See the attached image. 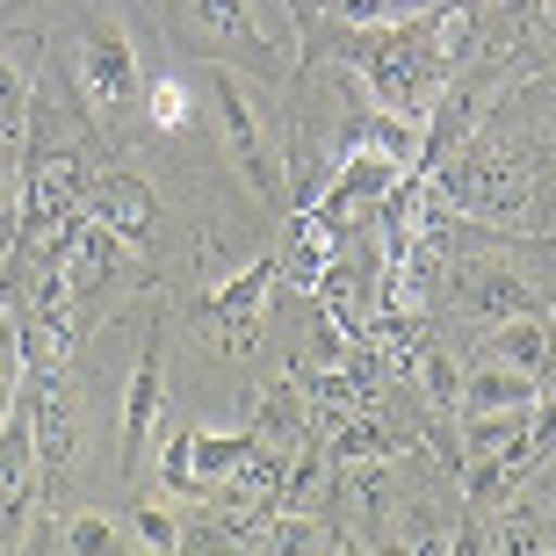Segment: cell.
Masks as SVG:
<instances>
[{
	"label": "cell",
	"instance_id": "484cf974",
	"mask_svg": "<svg viewBox=\"0 0 556 556\" xmlns=\"http://www.w3.org/2000/svg\"><path fill=\"white\" fill-rule=\"evenodd\" d=\"M528 477H535V484H542V498H556V441H549V448H542V463H535V470H528Z\"/></svg>",
	"mask_w": 556,
	"mask_h": 556
},
{
	"label": "cell",
	"instance_id": "ba28073f",
	"mask_svg": "<svg viewBox=\"0 0 556 556\" xmlns=\"http://www.w3.org/2000/svg\"><path fill=\"white\" fill-rule=\"evenodd\" d=\"M160 427H166V362H160V340H152L124 383V463H144Z\"/></svg>",
	"mask_w": 556,
	"mask_h": 556
},
{
	"label": "cell",
	"instance_id": "3957f363",
	"mask_svg": "<svg viewBox=\"0 0 556 556\" xmlns=\"http://www.w3.org/2000/svg\"><path fill=\"white\" fill-rule=\"evenodd\" d=\"M203 80H210V109H217V130H225V152H231V174L261 195L268 210H282L289 217V181H282V152H275L268 124H261V109H253L247 80L231 73V65L210 59L203 65Z\"/></svg>",
	"mask_w": 556,
	"mask_h": 556
},
{
	"label": "cell",
	"instance_id": "8992f818",
	"mask_svg": "<svg viewBox=\"0 0 556 556\" xmlns=\"http://www.w3.org/2000/svg\"><path fill=\"white\" fill-rule=\"evenodd\" d=\"M80 217H94L102 231H116L124 247H144L152 239V225H160V195H152V181L144 174H87L80 181Z\"/></svg>",
	"mask_w": 556,
	"mask_h": 556
},
{
	"label": "cell",
	"instance_id": "9a60e30c",
	"mask_svg": "<svg viewBox=\"0 0 556 556\" xmlns=\"http://www.w3.org/2000/svg\"><path fill=\"white\" fill-rule=\"evenodd\" d=\"M275 275H282V261L275 253H253L239 275H225V282L203 296V311L210 318H247V311H268V289H275Z\"/></svg>",
	"mask_w": 556,
	"mask_h": 556
},
{
	"label": "cell",
	"instance_id": "8fae6325",
	"mask_svg": "<svg viewBox=\"0 0 556 556\" xmlns=\"http://www.w3.org/2000/svg\"><path fill=\"white\" fill-rule=\"evenodd\" d=\"M253 441H261V448H282V455H296L311 441V397L296 391V376H282V383H268V391H261Z\"/></svg>",
	"mask_w": 556,
	"mask_h": 556
},
{
	"label": "cell",
	"instance_id": "5b68a950",
	"mask_svg": "<svg viewBox=\"0 0 556 556\" xmlns=\"http://www.w3.org/2000/svg\"><path fill=\"white\" fill-rule=\"evenodd\" d=\"M22 413H29V441H37V470L59 492V477L80 463V397L59 369H29L22 376Z\"/></svg>",
	"mask_w": 556,
	"mask_h": 556
},
{
	"label": "cell",
	"instance_id": "44dd1931",
	"mask_svg": "<svg viewBox=\"0 0 556 556\" xmlns=\"http://www.w3.org/2000/svg\"><path fill=\"white\" fill-rule=\"evenodd\" d=\"M144 116H152L160 130H188V116H195V94H188V80H174V73L144 80Z\"/></svg>",
	"mask_w": 556,
	"mask_h": 556
},
{
	"label": "cell",
	"instance_id": "52a82bcc",
	"mask_svg": "<svg viewBox=\"0 0 556 556\" xmlns=\"http://www.w3.org/2000/svg\"><path fill=\"white\" fill-rule=\"evenodd\" d=\"M37 441H29V413H8V427H0V549H15L22 535H29V514H37Z\"/></svg>",
	"mask_w": 556,
	"mask_h": 556
},
{
	"label": "cell",
	"instance_id": "7c38bea8",
	"mask_svg": "<svg viewBox=\"0 0 556 556\" xmlns=\"http://www.w3.org/2000/svg\"><path fill=\"white\" fill-rule=\"evenodd\" d=\"M528 304H535V289H528V275H520V268H506V261L470 268V296H463V311H470V318L506 326V318H520Z\"/></svg>",
	"mask_w": 556,
	"mask_h": 556
},
{
	"label": "cell",
	"instance_id": "6da1fadb",
	"mask_svg": "<svg viewBox=\"0 0 556 556\" xmlns=\"http://www.w3.org/2000/svg\"><path fill=\"white\" fill-rule=\"evenodd\" d=\"M65 80H73V102L87 109V124H130V116H144V59L138 43L124 37V22L116 15H80L73 29H65Z\"/></svg>",
	"mask_w": 556,
	"mask_h": 556
},
{
	"label": "cell",
	"instance_id": "9c48e42d",
	"mask_svg": "<svg viewBox=\"0 0 556 556\" xmlns=\"http://www.w3.org/2000/svg\"><path fill=\"white\" fill-rule=\"evenodd\" d=\"M484 362H506V369L535 376L542 391L556 383V326L542 318V311H520V318H506V326H492V354Z\"/></svg>",
	"mask_w": 556,
	"mask_h": 556
},
{
	"label": "cell",
	"instance_id": "ac0fdd59",
	"mask_svg": "<svg viewBox=\"0 0 556 556\" xmlns=\"http://www.w3.org/2000/svg\"><path fill=\"white\" fill-rule=\"evenodd\" d=\"M59 556H130V528L109 514H65Z\"/></svg>",
	"mask_w": 556,
	"mask_h": 556
},
{
	"label": "cell",
	"instance_id": "277c9868",
	"mask_svg": "<svg viewBox=\"0 0 556 556\" xmlns=\"http://www.w3.org/2000/svg\"><path fill=\"white\" fill-rule=\"evenodd\" d=\"M80 181L87 166L65 144H29V160H22V247L37 261H51L59 231L80 217Z\"/></svg>",
	"mask_w": 556,
	"mask_h": 556
},
{
	"label": "cell",
	"instance_id": "d6986e66",
	"mask_svg": "<svg viewBox=\"0 0 556 556\" xmlns=\"http://www.w3.org/2000/svg\"><path fill=\"white\" fill-rule=\"evenodd\" d=\"M332 535L318 514H268V535H261V556H326Z\"/></svg>",
	"mask_w": 556,
	"mask_h": 556
},
{
	"label": "cell",
	"instance_id": "d4e9b609",
	"mask_svg": "<svg viewBox=\"0 0 556 556\" xmlns=\"http://www.w3.org/2000/svg\"><path fill=\"white\" fill-rule=\"evenodd\" d=\"M332 15L348 22V29H376V22H397L391 0H332Z\"/></svg>",
	"mask_w": 556,
	"mask_h": 556
},
{
	"label": "cell",
	"instance_id": "7a4b0ae2",
	"mask_svg": "<svg viewBox=\"0 0 556 556\" xmlns=\"http://www.w3.org/2000/svg\"><path fill=\"white\" fill-rule=\"evenodd\" d=\"M188 37L217 51V65H261L282 73V59H296V29L275 15V0H181Z\"/></svg>",
	"mask_w": 556,
	"mask_h": 556
},
{
	"label": "cell",
	"instance_id": "603a6c76",
	"mask_svg": "<svg viewBox=\"0 0 556 556\" xmlns=\"http://www.w3.org/2000/svg\"><path fill=\"white\" fill-rule=\"evenodd\" d=\"M419 383H427V405H433V413H455V397H463V376H455L448 348H419Z\"/></svg>",
	"mask_w": 556,
	"mask_h": 556
},
{
	"label": "cell",
	"instance_id": "cb8c5ba5",
	"mask_svg": "<svg viewBox=\"0 0 556 556\" xmlns=\"http://www.w3.org/2000/svg\"><path fill=\"white\" fill-rule=\"evenodd\" d=\"M124 528H130V535H138L152 556H174V549H181V520L166 514V506H138V514H130Z\"/></svg>",
	"mask_w": 556,
	"mask_h": 556
},
{
	"label": "cell",
	"instance_id": "e0dca14e",
	"mask_svg": "<svg viewBox=\"0 0 556 556\" xmlns=\"http://www.w3.org/2000/svg\"><path fill=\"white\" fill-rule=\"evenodd\" d=\"M37 43H0V130L29 124V102H37Z\"/></svg>",
	"mask_w": 556,
	"mask_h": 556
},
{
	"label": "cell",
	"instance_id": "4fadbf2b",
	"mask_svg": "<svg viewBox=\"0 0 556 556\" xmlns=\"http://www.w3.org/2000/svg\"><path fill=\"white\" fill-rule=\"evenodd\" d=\"M261 455V441H253V427L247 433H210V427H188V470H195V484L203 492H217L225 477H239Z\"/></svg>",
	"mask_w": 556,
	"mask_h": 556
},
{
	"label": "cell",
	"instance_id": "4316f807",
	"mask_svg": "<svg viewBox=\"0 0 556 556\" xmlns=\"http://www.w3.org/2000/svg\"><path fill=\"white\" fill-rule=\"evenodd\" d=\"M542 43L556 51V0H542Z\"/></svg>",
	"mask_w": 556,
	"mask_h": 556
},
{
	"label": "cell",
	"instance_id": "7402d4cb",
	"mask_svg": "<svg viewBox=\"0 0 556 556\" xmlns=\"http://www.w3.org/2000/svg\"><path fill=\"white\" fill-rule=\"evenodd\" d=\"M22 376H29V362H22V332H15V311H8L0 318V427L22 405Z\"/></svg>",
	"mask_w": 556,
	"mask_h": 556
},
{
	"label": "cell",
	"instance_id": "ffe728a7",
	"mask_svg": "<svg viewBox=\"0 0 556 556\" xmlns=\"http://www.w3.org/2000/svg\"><path fill=\"white\" fill-rule=\"evenodd\" d=\"M22 160H29V124L0 130V231L22 217Z\"/></svg>",
	"mask_w": 556,
	"mask_h": 556
},
{
	"label": "cell",
	"instance_id": "5bb4252c",
	"mask_svg": "<svg viewBox=\"0 0 556 556\" xmlns=\"http://www.w3.org/2000/svg\"><path fill=\"white\" fill-rule=\"evenodd\" d=\"M332 253H340V239H332L311 210H289V247L275 253V261L289 268V289H318V275H326Z\"/></svg>",
	"mask_w": 556,
	"mask_h": 556
},
{
	"label": "cell",
	"instance_id": "2e32d148",
	"mask_svg": "<svg viewBox=\"0 0 556 556\" xmlns=\"http://www.w3.org/2000/svg\"><path fill=\"white\" fill-rule=\"evenodd\" d=\"M528 419H535V413H463V441H455V455H463V463H492V455H506V448L528 441Z\"/></svg>",
	"mask_w": 556,
	"mask_h": 556
},
{
	"label": "cell",
	"instance_id": "30bf717a",
	"mask_svg": "<svg viewBox=\"0 0 556 556\" xmlns=\"http://www.w3.org/2000/svg\"><path fill=\"white\" fill-rule=\"evenodd\" d=\"M535 405H542V383L506 369V362H477L463 376V397H455V413H535Z\"/></svg>",
	"mask_w": 556,
	"mask_h": 556
}]
</instances>
